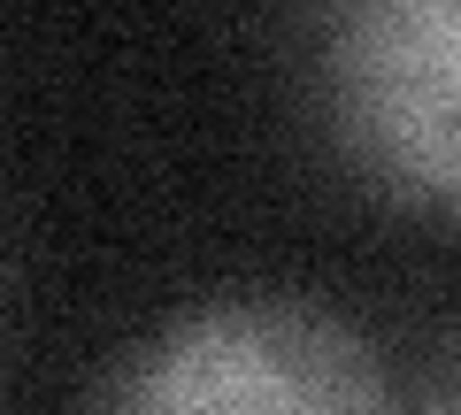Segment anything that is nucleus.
I'll return each instance as SVG.
<instances>
[{"instance_id":"f257e3e1","label":"nucleus","mask_w":461,"mask_h":415,"mask_svg":"<svg viewBox=\"0 0 461 415\" xmlns=\"http://www.w3.org/2000/svg\"><path fill=\"white\" fill-rule=\"evenodd\" d=\"M100 415H400L362 331L308 300H223L139 354Z\"/></svg>"},{"instance_id":"f03ea898","label":"nucleus","mask_w":461,"mask_h":415,"mask_svg":"<svg viewBox=\"0 0 461 415\" xmlns=\"http://www.w3.org/2000/svg\"><path fill=\"white\" fill-rule=\"evenodd\" d=\"M323 85L346 162L384 200L461 208V0H354Z\"/></svg>"},{"instance_id":"7ed1b4c3","label":"nucleus","mask_w":461,"mask_h":415,"mask_svg":"<svg viewBox=\"0 0 461 415\" xmlns=\"http://www.w3.org/2000/svg\"><path fill=\"white\" fill-rule=\"evenodd\" d=\"M446 415H461V408H446Z\"/></svg>"}]
</instances>
